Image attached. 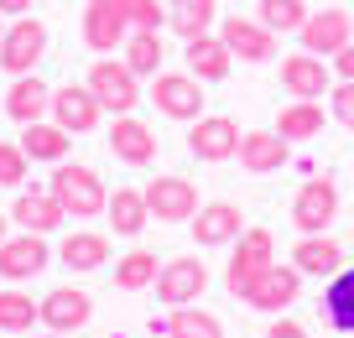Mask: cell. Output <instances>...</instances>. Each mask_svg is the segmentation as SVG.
<instances>
[{
    "label": "cell",
    "mask_w": 354,
    "mask_h": 338,
    "mask_svg": "<svg viewBox=\"0 0 354 338\" xmlns=\"http://www.w3.org/2000/svg\"><path fill=\"white\" fill-rule=\"evenodd\" d=\"M328 84H333L328 57H318V53L281 57V88H287L292 99H323V94H328Z\"/></svg>",
    "instance_id": "2e32d148"
},
{
    "label": "cell",
    "mask_w": 354,
    "mask_h": 338,
    "mask_svg": "<svg viewBox=\"0 0 354 338\" xmlns=\"http://www.w3.org/2000/svg\"><path fill=\"white\" fill-rule=\"evenodd\" d=\"M162 57H167V47H162V37L156 32H131L125 37V63H131V73L141 78V73H162Z\"/></svg>",
    "instance_id": "1f68e13d"
},
{
    "label": "cell",
    "mask_w": 354,
    "mask_h": 338,
    "mask_svg": "<svg viewBox=\"0 0 354 338\" xmlns=\"http://www.w3.org/2000/svg\"><path fill=\"white\" fill-rule=\"evenodd\" d=\"M21 151L32 156V162H63L68 156V131L63 125H47V120H32V125H21Z\"/></svg>",
    "instance_id": "83f0119b"
},
{
    "label": "cell",
    "mask_w": 354,
    "mask_h": 338,
    "mask_svg": "<svg viewBox=\"0 0 354 338\" xmlns=\"http://www.w3.org/2000/svg\"><path fill=\"white\" fill-rule=\"evenodd\" d=\"M323 317L339 333H354V265H339L323 286Z\"/></svg>",
    "instance_id": "484cf974"
},
{
    "label": "cell",
    "mask_w": 354,
    "mask_h": 338,
    "mask_svg": "<svg viewBox=\"0 0 354 338\" xmlns=\"http://www.w3.org/2000/svg\"><path fill=\"white\" fill-rule=\"evenodd\" d=\"M88 88H94V99L104 104V115H131L136 104H141V78L131 73V63H115L110 53L100 57V63L88 68V78H84Z\"/></svg>",
    "instance_id": "7a4b0ae2"
},
{
    "label": "cell",
    "mask_w": 354,
    "mask_h": 338,
    "mask_svg": "<svg viewBox=\"0 0 354 338\" xmlns=\"http://www.w3.org/2000/svg\"><path fill=\"white\" fill-rule=\"evenodd\" d=\"M328 115L344 125V131H354V78H339L328 94Z\"/></svg>",
    "instance_id": "74e56055"
},
{
    "label": "cell",
    "mask_w": 354,
    "mask_h": 338,
    "mask_svg": "<svg viewBox=\"0 0 354 338\" xmlns=\"http://www.w3.org/2000/svg\"><path fill=\"white\" fill-rule=\"evenodd\" d=\"M266 338H308V328H302V323H292V317H281V323H271V328H266Z\"/></svg>",
    "instance_id": "f35d334b"
},
{
    "label": "cell",
    "mask_w": 354,
    "mask_h": 338,
    "mask_svg": "<svg viewBox=\"0 0 354 338\" xmlns=\"http://www.w3.org/2000/svg\"><path fill=\"white\" fill-rule=\"evenodd\" d=\"M167 6L162 0H131V32H162Z\"/></svg>",
    "instance_id": "8d00e7d4"
},
{
    "label": "cell",
    "mask_w": 354,
    "mask_h": 338,
    "mask_svg": "<svg viewBox=\"0 0 354 338\" xmlns=\"http://www.w3.org/2000/svg\"><path fill=\"white\" fill-rule=\"evenodd\" d=\"M37 307H42V323L53 328V333H78V328L94 317V297L78 292V286H57V292H47Z\"/></svg>",
    "instance_id": "e0dca14e"
},
{
    "label": "cell",
    "mask_w": 354,
    "mask_h": 338,
    "mask_svg": "<svg viewBox=\"0 0 354 338\" xmlns=\"http://www.w3.org/2000/svg\"><path fill=\"white\" fill-rule=\"evenodd\" d=\"M47 338H73V333H47Z\"/></svg>",
    "instance_id": "7bdbcfd3"
},
{
    "label": "cell",
    "mask_w": 354,
    "mask_h": 338,
    "mask_svg": "<svg viewBox=\"0 0 354 338\" xmlns=\"http://www.w3.org/2000/svg\"><path fill=\"white\" fill-rule=\"evenodd\" d=\"M131 37V0H88L84 6V42L94 53H115Z\"/></svg>",
    "instance_id": "8992f818"
},
{
    "label": "cell",
    "mask_w": 354,
    "mask_h": 338,
    "mask_svg": "<svg viewBox=\"0 0 354 338\" xmlns=\"http://www.w3.org/2000/svg\"><path fill=\"white\" fill-rule=\"evenodd\" d=\"M156 302L167 307H188L203 297V286H209V271H203L198 255H177V261H167L162 271H156Z\"/></svg>",
    "instance_id": "8fae6325"
},
{
    "label": "cell",
    "mask_w": 354,
    "mask_h": 338,
    "mask_svg": "<svg viewBox=\"0 0 354 338\" xmlns=\"http://www.w3.org/2000/svg\"><path fill=\"white\" fill-rule=\"evenodd\" d=\"M333 78H354V42L344 47L339 57H333Z\"/></svg>",
    "instance_id": "ab89813d"
},
{
    "label": "cell",
    "mask_w": 354,
    "mask_h": 338,
    "mask_svg": "<svg viewBox=\"0 0 354 338\" xmlns=\"http://www.w3.org/2000/svg\"><path fill=\"white\" fill-rule=\"evenodd\" d=\"M333 214H339V187H333V177H308V182L297 187V203H292L297 229L302 234H323L333 224Z\"/></svg>",
    "instance_id": "4fadbf2b"
},
{
    "label": "cell",
    "mask_w": 354,
    "mask_h": 338,
    "mask_svg": "<svg viewBox=\"0 0 354 338\" xmlns=\"http://www.w3.org/2000/svg\"><path fill=\"white\" fill-rule=\"evenodd\" d=\"M47 109H53V88H47L37 73H21L11 88H6V120L32 125V120H42Z\"/></svg>",
    "instance_id": "7402d4cb"
},
{
    "label": "cell",
    "mask_w": 354,
    "mask_h": 338,
    "mask_svg": "<svg viewBox=\"0 0 354 338\" xmlns=\"http://www.w3.org/2000/svg\"><path fill=\"white\" fill-rule=\"evenodd\" d=\"M47 115H53L68 135H94V131H100L104 104L94 99L88 84H63V88H53V109H47Z\"/></svg>",
    "instance_id": "9c48e42d"
},
{
    "label": "cell",
    "mask_w": 354,
    "mask_h": 338,
    "mask_svg": "<svg viewBox=\"0 0 354 338\" xmlns=\"http://www.w3.org/2000/svg\"><path fill=\"white\" fill-rule=\"evenodd\" d=\"M297 42H302V53H318V57H339L344 47L354 42V16L344 11V6H323V11H313L308 21H302Z\"/></svg>",
    "instance_id": "277c9868"
},
{
    "label": "cell",
    "mask_w": 354,
    "mask_h": 338,
    "mask_svg": "<svg viewBox=\"0 0 354 338\" xmlns=\"http://www.w3.org/2000/svg\"><path fill=\"white\" fill-rule=\"evenodd\" d=\"M240 234H245V218L230 198H214V203H203L193 214V240L198 245H234Z\"/></svg>",
    "instance_id": "ac0fdd59"
},
{
    "label": "cell",
    "mask_w": 354,
    "mask_h": 338,
    "mask_svg": "<svg viewBox=\"0 0 354 338\" xmlns=\"http://www.w3.org/2000/svg\"><path fill=\"white\" fill-rule=\"evenodd\" d=\"M214 16H219V0H177L172 11H167V26H172L183 42H193V37L214 32Z\"/></svg>",
    "instance_id": "f546056e"
},
{
    "label": "cell",
    "mask_w": 354,
    "mask_h": 338,
    "mask_svg": "<svg viewBox=\"0 0 354 338\" xmlns=\"http://www.w3.org/2000/svg\"><path fill=\"white\" fill-rule=\"evenodd\" d=\"M26 167H32V156L21 151V141H0V187H21L26 182Z\"/></svg>",
    "instance_id": "d590c367"
},
{
    "label": "cell",
    "mask_w": 354,
    "mask_h": 338,
    "mask_svg": "<svg viewBox=\"0 0 354 338\" xmlns=\"http://www.w3.org/2000/svg\"><path fill=\"white\" fill-rule=\"evenodd\" d=\"M297 297H302V271L297 265H266L240 292V302L255 307V312H281V307H292Z\"/></svg>",
    "instance_id": "ba28073f"
},
{
    "label": "cell",
    "mask_w": 354,
    "mask_h": 338,
    "mask_svg": "<svg viewBox=\"0 0 354 338\" xmlns=\"http://www.w3.org/2000/svg\"><path fill=\"white\" fill-rule=\"evenodd\" d=\"M110 156H115V162H125V167H146L156 156V135L146 131L136 115H115V125H110Z\"/></svg>",
    "instance_id": "44dd1931"
},
{
    "label": "cell",
    "mask_w": 354,
    "mask_h": 338,
    "mask_svg": "<svg viewBox=\"0 0 354 338\" xmlns=\"http://www.w3.org/2000/svg\"><path fill=\"white\" fill-rule=\"evenodd\" d=\"M151 104L162 109L167 120H198L203 115V78L198 73H156Z\"/></svg>",
    "instance_id": "52a82bcc"
},
{
    "label": "cell",
    "mask_w": 354,
    "mask_h": 338,
    "mask_svg": "<svg viewBox=\"0 0 354 338\" xmlns=\"http://www.w3.org/2000/svg\"><path fill=\"white\" fill-rule=\"evenodd\" d=\"M47 187H53V198L63 203V214H73V218H94V214H104V203H110L100 172L84 167V162H57V172H53Z\"/></svg>",
    "instance_id": "6da1fadb"
},
{
    "label": "cell",
    "mask_w": 354,
    "mask_h": 338,
    "mask_svg": "<svg viewBox=\"0 0 354 338\" xmlns=\"http://www.w3.org/2000/svg\"><path fill=\"white\" fill-rule=\"evenodd\" d=\"M32 11V0H0V16H26Z\"/></svg>",
    "instance_id": "60d3db41"
},
{
    "label": "cell",
    "mask_w": 354,
    "mask_h": 338,
    "mask_svg": "<svg viewBox=\"0 0 354 338\" xmlns=\"http://www.w3.org/2000/svg\"><path fill=\"white\" fill-rule=\"evenodd\" d=\"M156 271H162V265H156L151 250H131L120 265H115V286H125V292H141V286L156 281Z\"/></svg>",
    "instance_id": "e575fe53"
},
{
    "label": "cell",
    "mask_w": 354,
    "mask_h": 338,
    "mask_svg": "<svg viewBox=\"0 0 354 338\" xmlns=\"http://www.w3.org/2000/svg\"><path fill=\"white\" fill-rule=\"evenodd\" d=\"M266 265H277V240H271V229H245L240 240H234L230 271H224V281H230V297H234V302H240V292L266 271Z\"/></svg>",
    "instance_id": "3957f363"
},
{
    "label": "cell",
    "mask_w": 354,
    "mask_h": 338,
    "mask_svg": "<svg viewBox=\"0 0 354 338\" xmlns=\"http://www.w3.org/2000/svg\"><path fill=\"white\" fill-rule=\"evenodd\" d=\"M292 265H297L302 276H318V281H328V276L344 265V245L328 240V234H308V240H297V255H292Z\"/></svg>",
    "instance_id": "d4e9b609"
},
{
    "label": "cell",
    "mask_w": 354,
    "mask_h": 338,
    "mask_svg": "<svg viewBox=\"0 0 354 338\" xmlns=\"http://www.w3.org/2000/svg\"><path fill=\"white\" fill-rule=\"evenodd\" d=\"M151 328H162L167 338H224V323L214 312H203V307H172V312L162 317V323H151Z\"/></svg>",
    "instance_id": "4316f807"
},
{
    "label": "cell",
    "mask_w": 354,
    "mask_h": 338,
    "mask_svg": "<svg viewBox=\"0 0 354 338\" xmlns=\"http://www.w3.org/2000/svg\"><path fill=\"white\" fill-rule=\"evenodd\" d=\"M183 57H188V73H198L203 84H214V78H230V68H234V53L224 47V37H214V32L193 37Z\"/></svg>",
    "instance_id": "603a6c76"
},
{
    "label": "cell",
    "mask_w": 354,
    "mask_h": 338,
    "mask_svg": "<svg viewBox=\"0 0 354 338\" xmlns=\"http://www.w3.org/2000/svg\"><path fill=\"white\" fill-rule=\"evenodd\" d=\"M47 53V26L37 21V16H21L16 26H6V37H0V68L6 73H32L37 63H42Z\"/></svg>",
    "instance_id": "30bf717a"
},
{
    "label": "cell",
    "mask_w": 354,
    "mask_h": 338,
    "mask_svg": "<svg viewBox=\"0 0 354 338\" xmlns=\"http://www.w3.org/2000/svg\"><path fill=\"white\" fill-rule=\"evenodd\" d=\"M104 214H110V229L120 234V240H136V234L146 229L151 208H146V193H141V187H115L110 203H104Z\"/></svg>",
    "instance_id": "cb8c5ba5"
},
{
    "label": "cell",
    "mask_w": 354,
    "mask_h": 338,
    "mask_svg": "<svg viewBox=\"0 0 354 338\" xmlns=\"http://www.w3.org/2000/svg\"><path fill=\"white\" fill-rule=\"evenodd\" d=\"M32 323H42V307L26 292H0V328L6 333H26Z\"/></svg>",
    "instance_id": "d6a6232c"
},
{
    "label": "cell",
    "mask_w": 354,
    "mask_h": 338,
    "mask_svg": "<svg viewBox=\"0 0 354 338\" xmlns=\"http://www.w3.org/2000/svg\"><path fill=\"white\" fill-rule=\"evenodd\" d=\"M47 271V240L32 229L0 240V281H32Z\"/></svg>",
    "instance_id": "5bb4252c"
},
{
    "label": "cell",
    "mask_w": 354,
    "mask_h": 338,
    "mask_svg": "<svg viewBox=\"0 0 354 338\" xmlns=\"http://www.w3.org/2000/svg\"><path fill=\"white\" fill-rule=\"evenodd\" d=\"M219 37L240 63H271V57H277V32H271L261 16H255V21L250 16H224Z\"/></svg>",
    "instance_id": "7c38bea8"
},
{
    "label": "cell",
    "mask_w": 354,
    "mask_h": 338,
    "mask_svg": "<svg viewBox=\"0 0 354 338\" xmlns=\"http://www.w3.org/2000/svg\"><path fill=\"white\" fill-rule=\"evenodd\" d=\"M167 6H177V0H167Z\"/></svg>",
    "instance_id": "ee69618b"
},
{
    "label": "cell",
    "mask_w": 354,
    "mask_h": 338,
    "mask_svg": "<svg viewBox=\"0 0 354 338\" xmlns=\"http://www.w3.org/2000/svg\"><path fill=\"white\" fill-rule=\"evenodd\" d=\"M0 37H6V26H0Z\"/></svg>",
    "instance_id": "f6af8a7d"
},
{
    "label": "cell",
    "mask_w": 354,
    "mask_h": 338,
    "mask_svg": "<svg viewBox=\"0 0 354 338\" xmlns=\"http://www.w3.org/2000/svg\"><path fill=\"white\" fill-rule=\"evenodd\" d=\"M308 0H261V21L271 26V32H302V21H308Z\"/></svg>",
    "instance_id": "836d02e7"
},
{
    "label": "cell",
    "mask_w": 354,
    "mask_h": 338,
    "mask_svg": "<svg viewBox=\"0 0 354 338\" xmlns=\"http://www.w3.org/2000/svg\"><path fill=\"white\" fill-rule=\"evenodd\" d=\"M323 104L318 99H292L287 109L277 115V135H287V141H313V135L323 131Z\"/></svg>",
    "instance_id": "f1b7e54d"
},
{
    "label": "cell",
    "mask_w": 354,
    "mask_h": 338,
    "mask_svg": "<svg viewBox=\"0 0 354 338\" xmlns=\"http://www.w3.org/2000/svg\"><path fill=\"white\" fill-rule=\"evenodd\" d=\"M11 218L21 224V229H32V234H57L63 229V203L53 198V187H32V193H21L11 203Z\"/></svg>",
    "instance_id": "ffe728a7"
},
{
    "label": "cell",
    "mask_w": 354,
    "mask_h": 338,
    "mask_svg": "<svg viewBox=\"0 0 354 338\" xmlns=\"http://www.w3.org/2000/svg\"><path fill=\"white\" fill-rule=\"evenodd\" d=\"M0 240H6V214H0Z\"/></svg>",
    "instance_id": "b9f144b4"
},
{
    "label": "cell",
    "mask_w": 354,
    "mask_h": 338,
    "mask_svg": "<svg viewBox=\"0 0 354 338\" xmlns=\"http://www.w3.org/2000/svg\"><path fill=\"white\" fill-rule=\"evenodd\" d=\"M141 193H146V208H151V218H162V224H188V218L198 214V187H193L188 177H177V172L151 177Z\"/></svg>",
    "instance_id": "5b68a950"
},
{
    "label": "cell",
    "mask_w": 354,
    "mask_h": 338,
    "mask_svg": "<svg viewBox=\"0 0 354 338\" xmlns=\"http://www.w3.org/2000/svg\"><path fill=\"white\" fill-rule=\"evenodd\" d=\"M188 151L198 156V162H230L234 151H240V125L230 120V115H198L188 131Z\"/></svg>",
    "instance_id": "9a60e30c"
},
{
    "label": "cell",
    "mask_w": 354,
    "mask_h": 338,
    "mask_svg": "<svg viewBox=\"0 0 354 338\" xmlns=\"http://www.w3.org/2000/svg\"><path fill=\"white\" fill-rule=\"evenodd\" d=\"M287 135H277V131H250V135H240V167L245 172H255V177H266V172H281V167L292 162V151H287Z\"/></svg>",
    "instance_id": "d6986e66"
},
{
    "label": "cell",
    "mask_w": 354,
    "mask_h": 338,
    "mask_svg": "<svg viewBox=\"0 0 354 338\" xmlns=\"http://www.w3.org/2000/svg\"><path fill=\"white\" fill-rule=\"evenodd\" d=\"M57 261L68 265V271H94V265L110 261V240L104 234H73V240H63V250H57Z\"/></svg>",
    "instance_id": "4dcf8cb0"
}]
</instances>
